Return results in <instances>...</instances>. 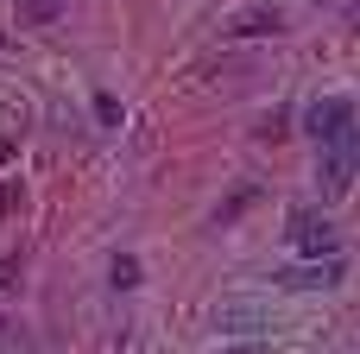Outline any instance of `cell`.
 <instances>
[{
    "mask_svg": "<svg viewBox=\"0 0 360 354\" xmlns=\"http://www.w3.org/2000/svg\"><path fill=\"white\" fill-rule=\"evenodd\" d=\"M291 247H297L304 260H329V253H335L329 215H323V209H297V215H291Z\"/></svg>",
    "mask_w": 360,
    "mask_h": 354,
    "instance_id": "cell-2",
    "label": "cell"
},
{
    "mask_svg": "<svg viewBox=\"0 0 360 354\" xmlns=\"http://www.w3.org/2000/svg\"><path fill=\"white\" fill-rule=\"evenodd\" d=\"M63 6H70V0H19V19H25V25H51Z\"/></svg>",
    "mask_w": 360,
    "mask_h": 354,
    "instance_id": "cell-5",
    "label": "cell"
},
{
    "mask_svg": "<svg viewBox=\"0 0 360 354\" xmlns=\"http://www.w3.org/2000/svg\"><path fill=\"white\" fill-rule=\"evenodd\" d=\"M278 25H285L278 13H240V19H234V32H240V38H266V32H278Z\"/></svg>",
    "mask_w": 360,
    "mask_h": 354,
    "instance_id": "cell-4",
    "label": "cell"
},
{
    "mask_svg": "<svg viewBox=\"0 0 360 354\" xmlns=\"http://www.w3.org/2000/svg\"><path fill=\"white\" fill-rule=\"evenodd\" d=\"M95 120H101V127H120V101H114V95H108V89H101V95H95Z\"/></svg>",
    "mask_w": 360,
    "mask_h": 354,
    "instance_id": "cell-7",
    "label": "cell"
},
{
    "mask_svg": "<svg viewBox=\"0 0 360 354\" xmlns=\"http://www.w3.org/2000/svg\"><path fill=\"white\" fill-rule=\"evenodd\" d=\"M278 285H291V291H329V285H342V260L329 253V260H316V266H285V272H272Z\"/></svg>",
    "mask_w": 360,
    "mask_h": 354,
    "instance_id": "cell-3",
    "label": "cell"
},
{
    "mask_svg": "<svg viewBox=\"0 0 360 354\" xmlns=\"http://www.w3.org/2000/svg\"><path fill=\"white\" fill-rule=\"evenodd\" d=\"M133 285H139V260L120 253V260H114V291H133Z\"/></svg>",
    "mask_w": 360,
    "mask_h": 354,
    "instance_id": "cell-6",
    "label": "cell"
},
{
    "mask_svg": "<svg viewBox=\"0 0 360 354\" xmlns=\"http://www.w3.org/2000/svg\"><path fill=\"white\" fill-rule=\"evenodd\" d=\"M310 133H316V152H323V196H348L360 171V127H354V101L348 95H329L310 108Z\"/></svg>",
    "mask_w": 360,
    "mask_h": 354,
    "instance_id": "cell-1",
    "label": "cell"
},
{
    "mask_svg": "<svg viewBox=\"0 0 360 354\" xmlns=\"http://www.w3.org/2000/svg\"><path fill=\"white\" fill-rule=\"evenodd\" d=\"M0 209H13V184H0Z\"/></svg>",
    "mask_w": 360,
    "mask_h": 354,
    "instance_id": "cell-8",
    "label": "cell"
},
{
    "mask_svg": "<svg viewBox=\"0 0 360 354\" xmlns=\"http://www.w3.org/2000/svg\"><path fill=\"white\" fill-rule=\"evenodd\" d=\"M228 354H259V348H228Z\"/></svg>",
    "mask_w": 360,
    "mask_h": 354,
    "instance_id": "cell-9",
    "label": "cell"
}]
</instances>
